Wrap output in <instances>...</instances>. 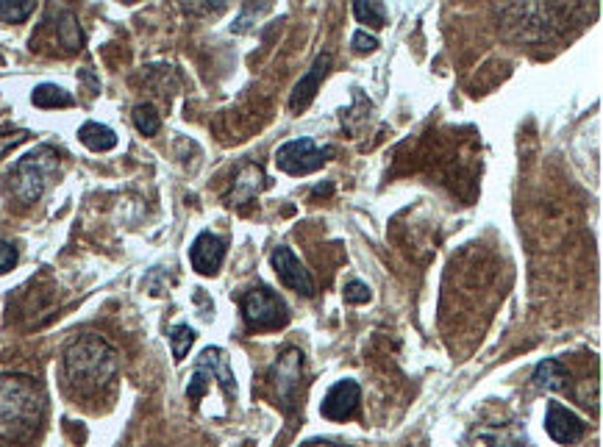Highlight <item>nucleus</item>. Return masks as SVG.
Wrapping results in <instances>:
<instances>
[{
	"instance_id": "f257e3e1",
	"label": "nucleus",
	"mask_w": 603,
	"mask_h": 447,
	"mask_svg": "<svg viewBox=\"0 0 603 447\" xmlns=\"http://www.w3.org/2000/svg\"><path fill=\"white\" fill-rule=\"evenodd\" d=\"M62 378L73 398H98L117 378V350L98 334L78 336L64 348Z\"/></svg>"
},
{
	"instance_id": "f03ea898",
	"label": "nucleus",
	"mask_w": 603,
	"mask_h": 447,
	"mask_svg": "<svg viewBox=\"0 0 603 447\" xmlns=\"http://www.w3.org/2000/svg\"><path fill=\"white\" fill-rule=\"evenodd\" d=\"M45 420V392L26 373L0 375V442L20 445L37 434Z\"/></svg>"
},
{
	"instance_id": "7ed1b4c3",
	"label": "nucleus",
	"mask_w": 603,
	"mask_h": 447,
	"mask_svg": "<svg viewBox=\"0 0 603 447\" xmlns=\"http://www.w3.org/2000/svg\"><path fill=\"white\" fill-rule=\"evenodd\" d=\"M56 170H59L56 150L48 148V145H39V148L26 153L20 162L14 164V170L9 173L12 195L20 203H37Z\"/></svg>"
},
{
	"instance_id": "20e7f679",
	"label": "nucleus",
	"mask_w": 603,
	"mask_h": 447,
	"mask_svg": "<svg viewBox=\"0 0 603 447\" xmlns=\"http://www.w3.org/2000/svg\"><path fill=\"white\" fill-rule=\"evenodd\" d=\"M242 317L253 331H273V328H284L289 323V309L284 300L278 298L276 292H270L267 286H256L248 289L242 300Z\"/></svg>"
},
{
	"instance_id": "39448f33",
	"label": "nucleus",
	"mask_w": 603,
	"mask_h": 447,
	"mask_svg": "<svg viewBox=\"0 0 603 447\" xmlns=\"http://www.w3.org/2000/svg\"><path fill=\"white\" fill-rule=\"evenodd\" d=\"M331 159H334V148H320V145H315V139L309 137L289 139V142H284L276 150L278 170L287 175H295V178L315 173V170H320Z\"/></svg>"
},
{
	"instance_id": "423d86ee",
	"label": "nucleus",
	"mask_w": 603,
	"mask_h": 447,
	"mask_svg": "<svg viewBox=\"0 0 603 447\" xmlns=\"http://www.w3.org/2000/svg\"><path fill=\"white\" fill-rule=\"evenodd\" d=\"M303 378V353L298 348H284L273 361L270 373H267V384L273 389L276 400L287 411L295 409V400L301 392Z\"/></svg>"
},
{
	"instance_id": "0eeeda50",
	"label": "nucleus",
	"mask_w": 603,
	"mask_h": 447,
	"mask_svg": "<svg viewBox=\"0 0 603 447\" xmlns=\"http://www.w3.org/2000/svg\"><path fill=\"white\" fill-rule=\"evenodd\" d=\"M217 378L220 386L226 389L228 398H237V381H234V373H231V367H228V356L226 350L220 348H206L195 361V375H192V381H189L187 395L189 400H201V395L206 392V381H212Z\"/></svg>"
},
{
	"instance_id": "6e6552de",
	"label": "nucleus",
	"mask_w": 603,
	"mask_h": 447,
	"mask_svg": "<svg viewBox=\"0 0 603 447\" xmlns=\"http://www.w3.org/2000/svg\"><path fill=\"white\" fill-rule=\"evenodd\" d=\"M270 261H273V267H276L278 281L287 286V289L298 292V295H303V298H312V295H315L312 273L303 267L301 261H298V256H295L287 245H281V248L273 250Z\"/></svg>"
},
{
	"instance_id": "1a4fd4ad",
	"label": "nucleus",
	"mask_w": 603,
	"mask_h": 447,
	"mask_svg": "<svg viewBox=\"0 0 603 447\" xmlns=\"http://www.w3.org/2000/svg\"><path fill=\"white\" fill-rule=\"evenodd\" d=\"M359 400H362V389L356 381H340L328 389V395L323 398V417L326 420H334V423H345L351 420L356 409H359Z\"/></svg>"
},
{
	"instance_id": "9d476101",
	"label": "nucleus",
	"mask_w": 603,
	"mask_h": 447,
	"mask_svg": "<svg viewBox=\"0 0 603 447\" xmlns=\"http://www.w3.org/2000/svg\"><path fill=\"white\" fill-rule=\"evenodd\" d=\"M545 428H548V436L559 445H576V442H581L584 431H587L584 420L578 414H573L567 406H562V403H548Z\"/></svg>"
},
{
	"instance_id": "9b49d317",
	"label": "nucleus",
	"mask_w": 603,
	"mask_h": 447,
	"mask_svg": "<svg viewBox=\"0 0 603 447\" xmlns=\"http://www.w3.org/2000/svg\"><path fill=\"white\" fill-rule=\"evenodd\" d=\"M223 259H226V242H223L220 236L203 231V234L192 242L189 261H192L195 273L217 275V270L223 267Z\"/></svg>"
},
{
	"instance_id": "f8f14e48",
	"label": "nucleus",
	"mask_w": 603,
	"mask_h": 447,
	"mask_svg": "<svg viewBox=\"0 0 603 447\" xmlns=\"http://www.w3.org/2000/svg\"><path fill=\"white\" fill-rule=\"evenodd\" d=\"M328 67H331V56L323 53V56H317L315 64H312V70L303 75L301 81H298V87L292 89V98H289V112L298 114L303 109H309V103L317 98V92H320V81L326 78Z\"/></svg>"
},
{
	"instance_id": "ddd939ff",
	"label": "nucleus",
	"mask_w": 603,
	"mask_h": 447,
	"mask_svg": "<svg viewBox=\"0 0 603 447\" xmlns=\"http://www.w3.org/2000/svg\"><path fill=\"white\" fill-rule=\"evenodd\" d=\"M264 187H267V175H264L262 167H259V164H245V167H239V173L234 175L226 200L231 206H245V203H251Z\"/></svg>"
},
{
	"instance_id": "4468645a",
	"label": "nucleus",
	"mask_w": 603,
	"mask_h": 447,
	"mask_svg": "<svg viewBox=\"0 0 603 447\" xmlns=\"http://www.w3.org/2000/svg\"><path fill=\"white\" fill-rule=\"evenodd\" d=\"M78 139L84 142V148L95 150V153H106V150H112L117 145V134H114L112 128L92 123V120L78 128Z\"/></svg>"
},
{
	"instance_id": "2eb2a0df",
	"label": "nucleus",
	"mask_w": 603,
	"mask_h": 447,
	"mask_svg": "<svg viewBox=\"0 0 603 447\" xmlns=\"http://www.w3.org/2000/svg\"><path fill=\"white\" fill-rule=\"evenodd\" d=\"M31 100L39 109H67V106H73V95L64 92L62 87H56V84H39Z\"/></svg>"
},
{
	"instance_id": "dca6fc26",
	"label": "nucleus",
	"mask_w": 603,
	"mask_h": 447,
	"mask_svg": "<svg viewBox=\"0 0 603 447\" xmlns=\"http://www.w3.org/2000/svg\"><path fill=\"white\" fill-rule=\"evenodd\" d=\"M534 384L545 386V389H567L570 375L562 370L559 361H540L537 370H534Z\"/></svg>"
},
{
	"instance_id": "f3484780",
	"label": "nucleus",
	"mask_w": 603,
	"mask_h": 447,
	"mask_svg": "<svg viewBox=\"0 0 603 447\" xmlns=\"http://www.w3.org/2000/svg\"><path fill=\"white\" fill-rule=\"evenodd\" d=\"M59 45H62L64 50H70V53H76L81 45H84V37H81V28H78L76 17L70 12H62V17H59Z\"/></svg>"
},
{
	"instance_id": "a211bd4d",
	"label": "nucleus",
	"mask_w": 603,
	"mask_h": 447,
	"mask_svg": "<svg viewBox=\"0 0 603 447\" xmlns=\"http://www.w3.org/2000/svg\"><path fill=\"white\" fill-rule=\"evenodd\" d=\"M356 20L362 25H370V28H381L387 23V6L384 3H365V0H356L351 3Z\"/></svg>"
},
{
	"instance_id": "6ab92c4d",
	"label": "nucleus",
	"mask_w": 603,
	"mask_h": 447,
	"mask_svg": "<svg viewBox=\"0 0 603 447\" xmlns=\"http://www.w3.org/2000/svg\"><path fill=\"white\" fill-rule=\"evenodd\" d=\"M34 9H37L34 0H0V20L3 23H26Z\"/></svg>"
},
{
	"instance_id": "aec40b11",
	"label": "nucleus",
	"mask_w": 603,
	"mask_h": 447,
	"mask_svg": "<svg viewBox=\"0 0 603 447\" xmlns=\"http://www.w3.org/2000/svg\"><path fill=\"white\" fill-rule=\"evenodd\" d=\"M134 125H137L139 134H145V137H153V134H159V112L153 109L151 103H142L134 109Z\"/></svg>"
},
{
	"instance_id": "412c9836",
	"label": "nucleus",
	"mask_w": 603,
	"mask_h": 447,
	"mask_svg": "<svg viewBox=\"0 0 603 447\" xmlns=\"http://www.w3.org/2000/svg\"><path fill=\"white\" fill-rule=\"evenodd\" d=\"M195 331L189 328V325H176L173 331H170V345H173V356H176V361H181L184 356L189 353V348H192V342H195Z\"/></svg>"
},
{
	"instance_id": "4be33fe9",
	"label": "nucleus",
	"mask_w": 603,
	"mask_h": 447,
	"mask_svg": "<svg viewBox=\"0 0 603 447\" xmlns=\"http://www.w3.org/2000/svg\"><path fill=\"white\" fill-rule=\"evenodd\" d=\"M370 298H373V295H370V289H367L362 281H348V284H345V300L353 303V306L370 303Z\"/></svg>"
},
{
	"instance_id": "5701e85b",
	"label": "nucleus",
	"mask_w": 603,
	"mask_h": 447,
	"mask_svg": "<svg viewBox=\"0 0 603 447\" xmlns=\"http://www.w3.org/2000/svg\"><path fill=\"white\" fill-rule=\"evenodd\" d=\"M14 264H17V250H14V245L0 239V275L9 273Z\"/></svg>"
},
{
	"instance_id": "b1692460",
	"label": "nucleus",
	"mask_w": 603,
	"mask_h": 447,
	"mask_svg": "<svg viewBox=\"0 0 603 447\" xmlns=\"http://www.w3.org/2000/svg\"><path fill=\"white\" fill-rule=\"evenodd\" d=\"M351 45L353 50H359V53H373V50H378V39L370 37L367 31H356Z\"/></svg>"
},
{
	"instance_id": "393cba45",
	"label": "nucleus",
	"mask_w": 603,
	"mask_h": 447,
	"mask_svg": "<svg viewBox=\"0 0 603 447\" xmlns=\"http://www.w3.org/2000/svg\"><path fill=\"white\" fill-rule=\"evenodd\" d=\"M23 139H28L26 131H14V134H6V137H0V159H3V156H6V153H9L12 148H17V145H20Z\"/></svg>"
},
{
	"instance_id": "a878e982",
	"label": "nucleus",
	"mask_w": 603,
	"mask_h": 447,
	"mask_svg": "<svg viewBox=\"0 0 603 447\" xmlns=\"http://www.w3.org/2000/svg\"><path fill=\"white\" fill-rule=\"evenodd\" d=\"M303 447H342V445H334V442H309V445Z\"/></svg>"
}]
</instances>
